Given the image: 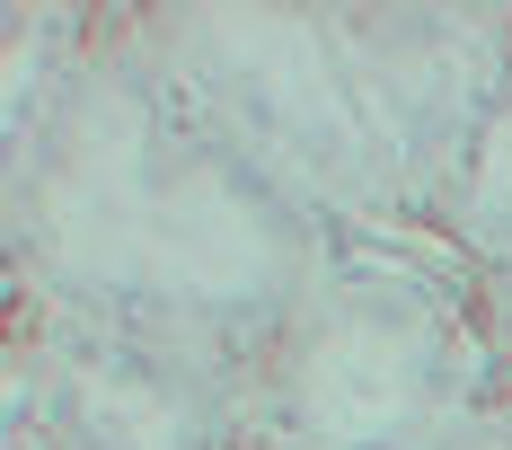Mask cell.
<instances>
[{
    "instance_id": "1",
    "label": "cell",
    "mask_w": 512,
    "mask_h": 450,
    "mask_svg": "<svg viewBox=\"0 0 512 450\" xmlns=\"http://www.w3.org/2000/svg\"><path fill=\"white\" fill-rule=\"evenodd\" d=\"M9 300L265 371L345 230L292 195L133 27L98 53L27 168H0Z\"/></svg>"
},
{
    "instance_id": "2",
    "label": "cell",
    "mask_w": 512,
    "mask_h": 450,
    "mask_svg": "<svg viewBox=\"0 0 512 450\" xmlns=\"http://www.w3.org/2000/svg\"><path fill=\"white\" fill-rule=\"evenodd\" d=\"M512 398L486 292L451 248L345 239L256 371L265 450H442Z\"/></svg>"
},
{
    "instance_id": "3",
    "label": "cell",
    "mask_w": 512,
    "mask_h": 450,
    "mask_svg": "<svg viewBox=\"0 0 512 450\" xmlns=\"http://www.w3.org/2000/svg\"><path fill=\"white\" fill-rule=\"evenodd\" d=\"M133 27L345 239L442 248V239H424L407 203V177L380 142V115L345 62L336 9H133Z\"/></svg>"
},
{
    "instance_id": "4",
    "label": "cell",
    "mask_w": 512,
    "mask_h": 450,
    "mask_svg": "<svg viewBox=\"0 0 512 450\" xmlns=\"http://www.w3.org/2000/svg\"><path fill=\"white\" fill-rule=\"evenodd\" d=\"M9 450H265L256 380L212 353L9 300Z\"/></svg>"
},
{
    "instance_id": "5",
    "label": "cell",
    "mask_w": 512,
    "mask_h": 450,
    "mask_svg": "<svg viewBox=\"0 0 512 450\" xmlns=\"http://www.w3.org/2000/svg\"><path fill=\"white\" fill-rule=\"evenodd\" d=\"M336 36L424 239H442L468 159L512 98V9H336Z\"/></svg>"
},
{
    "instance_id": "6",
    "label": "cell",
    "mask_w": 512,
    "mask_h": 450,
    "mask_svg": "<svg viewBox=\"0 0 512 450\" xmlns=\"http://www.w3.org/2000/svg\"><path fill=\"white\" fill-rule=\"evenodd\" d=\"M98 27H106V9H62V0L0 18V80H9L0 89V150H9L0 168L36 159V142L53 133V115L71 106L89 53H98Z\"/></svg>"
},
{
    "instance_id": "7",
    "label": "cell",
    "mask_w": 512,
    "mask_h": 450,
    "mask_svg": "<svg viewBox=\"0 0 512 450\" xmlns=\"http://www.w3.org/2000/svg\"><path fill=\"white\" fill-rule=\"evenodd\" d=\"M442 248L477 274V292H486L495 274H512V98L495 106V124H486V142L468 159L460 195L442 212Z\"/></svg>"
},
{
    "instance_id": "8",
    "label": "cell",
    "mask_w": 512,
    "mask_h": 450,
    "mask_svg": "<svg viewBox=\"0 0 512 450\" xmlns=\"http://www.w3.org/2000/svg\"><path fill=\"white\" fill-rule=\"evenodd\" d=\"M442 450H512V398H495L486 415H468V424H460Z\"/></svg>"
},
{
    "instance_id": "9",
    "label": "cell",
    "mask_w": 512,
    "mask_h": 450,
    "mask_svg": "<svg viewBox=\"0 0 512 450\" xmlns=\"http://www.w3.org/2000/svg\"><path fill=\"white\" fill-rule=\"evenodd\" d=\"M486 318H495V345H504V362H512V274L486 283Z\"/></svg>"
}]
</instances>
